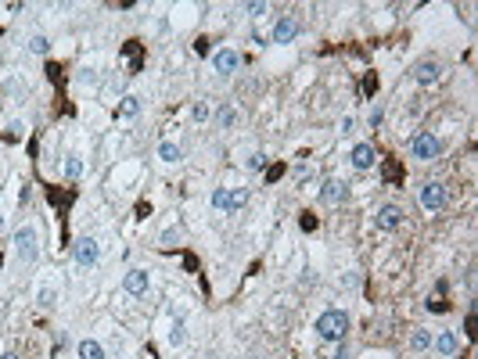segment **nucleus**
<instances>
[{
	"instance_id": "1",
	"label": "nucleus",
	"mask_w": 478,
	"mask_h": 359,
	"mask_svg": "<svg viewBox=\"0 0 478 359\" xmlns=\"http://www.w3.org/2000/svg\"><path fill=\"white\" fill-rule=\"evenodd\" d=\"M345 334H349V316L342 309H327L317 316V337L327 345H342L345 342Z\"/></svg>"
},
{
	"instance_id": "2",
	"label": "nucleus",
	"mask_w": 478,
	"mask_h": 359,
	"mask_svg": "<svg viewBox=\"0 0 478 359\" xmlns=\"http://www.w3.org/2000/svg\"><path fill=\"white\" fill-rule=\"evenodd\" d=\"M15 256L26 266H33L40 259V226L36 223H22L15 230Z\"/></svg>"
},
{
	"instance_id": "3",
	"label": "nucleus",
	"mask_w": 478,
	"mask_h": 359,
	"mask_svg": "<svg viewBox=\"0 0 478 359\" xmlns=\"http://www.w3.org/2000/svg\"><path fill=\"white\" fill-rule=\"evenodd\" d=\"M248 205V187H216L213 191V208L220 212H238Z\"/></svg>"
},
{
	"instance_id": "4",
	"label": "nucleus",
	"mask_w": 478,
	"mask_h": 359,
	"mask_svg": "<svg viewBox=\"0 0 478 359\" xmlns=\"http://www.w3.org/2000/svg\"><path fill=\"white\" fill-rule=\"evenodd\" d=\"M410 155L418 158V162H435L443 155V144H439V137L435 133H418L410 140Z\"/></svg>"
},
{
	"instance_id": "5",
	"label": "nucleus",
	"mask_w": 478,
	"mask_h": 359,
	"mask_svg": "<svg viewBox=\"0 0 478 359\" xmlns=\"http://www.w3.org/2000/svg\"><path fill=\"white\" fill-rule=\"evenodd\" d=\"M446 201H450V194H446V187L439 183V180H428V183H421V208L425 212H443L446 208Z\"/></svg>"
},
{
	"instance_id": "6",
	"label": "nucleus",
	"mask_w": 478,
	"mask_h": 359,
	"mask_svg": "<svg viewBox=\"0 0 478 359\" xmlns=\"http://www.w3.org/2000/svg\"><path fill=\"white\" fill-rule=\"evenodd\" d=\"M72 259H76L79 269H94L97 259H101V244H97V237H79V241L72 244Z\"/></svg>"
},
{
	"instance_id": "7",
	"label": "nucleus",
	"mask_w": 478,
	"mask_h": 359,
	"mask_svg": "<svg viewBox=\"0 0 478 359\" xmlns=\"http://www.w3.org/2000/svg\"><path fill=\"white\" fill-rule=\"evenodd\" d=\"M148 287H151V273L144 269V266H133V269L122 273V291L133 294V299H144V294H148Z\"/></svg>"
},
{
	"instance_id": "8",
	"label": "nucleus",
	"mask_w": 478,
	"mask_h": 359,
	"mask_svg": "<svg viewBox=\"0 0 478 359\" xmlns=\"http://www.w3.org/2000/svg\"><path fill=\"white\" fill-rule=\"evenodd\" d=\"M213 69H216L220 76L238 72V69H241V51H238V47H220V51L213 54Z\"/></svg>"
},
{
	"instance_id": "9",
	"label": "nucleus",
	"mask_w": 478,
	"mask_h": 359,
	"mask_svg": "<svg viewBox=\"0 0 478 359\" xmlns=\"http://www.w3.org/2000/svg\"><path fill=\"white\" fill-rule=\"evenodd\" d=\"M374 223H378V230H385V234H396V230L403 226V208L399 205H381Z\"/></svg>"
},
{
	"instance_id": "10",
	"label": "nucleus",
	"mask_w": 478,
	"mask_h": 359,
	"mask_svg": "<svg viewBox=\"0 0 478 359\" xmlns=\"http://www.w3.org/2000/svg\"><path fill=\"white\" fill-rule=\"evenodd\" d=\"M317 198H320V205H342L349 198V183L345 180H324Z\"/></svg>"
},
{
	"instance_id": "11",
	"label": "nucleus",
	"mask_w": 478,
	"mask_h": 359,
	"mask_svg": "<svg viewBox=\"0 0 478 359\" xmlns=\"http://www.w3.org/2000/svg\"><path fill=\"white\" fill-rule=\"evenodd\" d=\"M410 76H413V83H418V87H431V83H439L443 65H439V61H418Z\"/></svg>"
},
{
	"instance_id": "12",
	"label": "nucleus",
	"mask_w": 478,
	"mask_h": 359,
	"mask_svg": "<svg viewBox=\"0 0 478 359\" xmlns=\"http://www.w3.org/2000/svg\"><path fill=\"white\" fill-rule=\"evenodd\" d=\"M295 36H299V18H295V15H284V18H277V26H274V44L288 47Z\"/></svg>"
},
{
	"instance_id": "13",
	"label": "nucleus",
	"mask_w": 478,
	"mask_h": 359,
	"mask_svg": "<svg viewBox=\"0 0 478 359\" xmlns=\"http://www.w3.org/2000/svg\"><path fill=\"white\" fill-rule=\"evenodd\" d=\"M349 162H352V169L367 173V169H374V162H378V151H374V144H356L349 151Z\"/></svg>"
},
{
	"instance_id": "14",
	"label": "nucleus",
	"mask_w": 478,
	"mask_h": 359,
	"mask_svg": "<svg viewBox=\"0 0 478 359\" xmlns=\"http://www.w3.org/2000/svg\"><path fill=\"white\" fill-rule=\"evenodd\" d=\"M431 349L439 352V356H453L456 349H461V337H456V331H443V334H435Z\"/></svg>"
},
{
	"instance_id": "15",
	"label": "nucleus",
	"mask_w": 478,
	"mask_h": 359,
	"mask_svg": "<svg viewBox=\"0 0 478 359\" xmlns=\"http://www.w3.org/2000/svg\"><path fill=\"white\" fill-rule=\"evenodd\" d=\"M158 158H162L165 165H176V162L183 158V147H180L176 140H162V144H158Z\"/></svg>"
},
{
	"instance_id": "16",
	"label": "nucleus",
	"mask_w": 478,
	"mask_h": 359,
	"mask_svg": "<svg viewBox=\"0 0 478 359\" xmlns=\"http://www.w3.org/2000/svg\"><path fill=\"white\" fill-rule=\"evenodd\" d=\"M165 342H170V349H180L187 342V324L183 320H173L170 327H165Z\"/></svg>"
},
{
	"instance_id": "17",
	"label": "nucleus",
	"mask_w": 478,
	"mask_h": 359,
	"mask_svg": "<svg viewBox=\"0 0 478 359\" xmlns=\"http://www.w3.org/2000/svg\"><path fill=\"white\" fill-rule=\"evenodd\" d=\"M79 359H105V345L94 342V337H83L79 342Z\"/></svg>"
},
{
	"instance_id": "18",
	"label": "nucleus",
	"mask_w": 478,
	"mask_h": 359,
	"mask_svg": "<svg viewBox=\"0 0 478 359\" xmlns=\"http://www.w3.org/2000/svg\"><path fill=\"white\" fill-rule=\"evenodd\" d=\"M234 122H238V108L234 104H223V108L216 112V130H231Z\"/></svg>"
},
{
	"instance_id": "19",
	"label": "nucleus",
	"mask_w": 478,
	"mask_h": 359,
	"mask_svg": "<svg viewBox=\"0 0 478 359\" xmlns=\"http://www.w3.org/2000/svg\"><path fill=\"white\" fill-rule=\"evenodd\" d=\"M431 342H435L431 331H413V334H410V349H413V352H428Z\"/></svg>"
},
{
	"instance_id": "20",
	"label": "nucleus",
	"mask_w": 478,
	"mask_h": 359,
	"mask_svg": "<svg viewBox=\"0 0 478 359\" xmlns=\"http://www.w3.org/2000/svg\"><path fill=\"white\" fill-rule=\"evenodd\" d=\"M36 302H40V309H51V306L58 302V287H54V284H40Z\"/></svg>"
},
{
	"instance_id": "21",
	"label": "nucleus",
	"mask_w": 478,
	"mask_h": 359,
	"mask_svg": "<svg viewBox=\"0 0 478 359\" xmlns=\"http://www.w3.org/2000/svg\"><path fill=\"white\" fill-rule=\"evenodd\" d=\"M83 173H87V162H83L79 155H69V158H65V176H69V180H79Z\"/></svg>"
},
{
	"instance_id": "22",
	"label": "nucleus",
	"mask_w": 478,
	"mask_h": 359,
	"mask_svg": "<svg viewBox=\"0 0 478 359\" xmlns=\"http://www.w3.org/2000/svg\"><path fill=\"white\" fill-rule=\"evenodd\" d=\"M29 54H51V40L44 36V33H36V36H29Z\"/></svg>"
},
{
	"instance_id": "23",
	"label": "nucleus",
	"mask_w": 478,
	"mask_h": 359,
	"mask_svg": "<svg viewBox=\"0 0 478 359\" xmlns=\"http://www.w3.org/2000/svg\"><path fill=\"white\" fill-rule=\"evenodd\" d=\"M137 112H140V97H133V94H130V97H122V104H119V115H122V119H133Z\"/></svg>"
},
{
	"instance_id": "24",
	"label": "nucleus",
	"mask_w": 478,
	"mask_h": 359,
	"mask_svg": "<svg viewBox=\"0 0 478 359\" xmlns=\"http://www.w3.org/2000/svg\"><path fill=\"white\" fill-rule=\"evenodd\" d=\"M245 169H248V173H263V169H266V155H263V151H256V155H248Z\"/></svg>"
},
{
	"instance_id": "25",
	"label": "nucleus",
	"mask_w": 478,
	"mask_h": 359,
	"mask_svg": "<svg viewBox=\"0 0 478 359\" xmlns=\"http://www.w3.org/2000/svg\"><path fill=\"white\" fill-rule=\"evenodd\" d=\"M209 115H213V108H209V101H198L195 108H191V119H195V122H205V119H209Z\"/></svg>"
},
{
	"instance_id": "26",
	"label": "nucleus",
	"mask_w": 478,
	"mask_h": 359,
	"mask_svg": "<svg viewBox=\"0 0 478 359\" xmlns=\"http://www.w3.org/2000/svg\"><path fill=\"white\" fill-rule=\"evenodd\" d=\"M381 119H385V108H381V104H374V108H370V115H367L370 130H378V126H381Z\"/></svg>"
},
{
	"instance_id": "27",
	"label": "nucleus",
	"mask_w": 478,
	"mask_h": 359,
	"mask_svg": "<svg viewBox=\"0 0 478 359\" xmlns=\"http://www.w3.org/2000/svg\"><path fill=\"white\" fill-rule=\"evenodd\" d=\"M165 248H170V244H176L180 241V226H170V230H162V237H158Z\"/></svg>"
},
{
	"instance_id": "28",
	"label": "nucleus",
	"mask_w": 478,
	"mask_h": 359,
	"mask_svg": "<svg viewBox=\"0 0 478 359\" xmlns=\"http://www.w3.org/2000/svg\"><path fill=\"white\" fill-rule=\"evenodd\" d=\"M245 11H248V15H252L256 22H259V18H266V15H270V4H248Z\"/></svg>"
},
{
	"instance_id": "29",
	"label": "nucleus",
	"mask_w": 478,
	"mask_h": 359,
	"mask_svg": "<svg viewBox=\"0 0 478 359\" xmlns=\"http://www.w3.org/2000/svg\"><path fill=\"white\" fill-rule=\"evenodd\" d=\"M352 126H356V119H352V115H345V119L338 122V133H352Z\"/></svg>"
},
{
	"instance_id": "30",
	"label": "nucleus",
	"mask_w": 478,
	"mask_h": 359,
	"mask_svg": "<svg viewBox=\"0 0 478 359\" xmlns=\"http://www.w3.org/2000/svg\"><path fill=\"white\" fill-rule=\"evenodd\" d=\"M22 133H26V126H22V122H18V119H15V122L8 126V137H22Z\"/></svg>"
},
{
	"instance_id": "31",
	"label": "nucleus",
	"mask_w": 478,
	"mask_h": 359,
	"mask_svg": "<svg viewBox=\"0 0 478 359\" xmlns=\"http://www.w3.org/2000/svg\"><path fill=\"white\" fill-rule=\"evenodd\" d=\"M360 284V277H356V273H349V277H342V287H356Z\"/></svg>"
},
{
	"instance_id": "32",
	"label": "nucleus",
	"mask_w": 478,
	"mask_h": 359,
	"mask_svg": "<svg viewBox=\"0 0 478 359\" xmlns=\"http://www.w3.org/2000/svg\"><path fill=\"white\" fill-rule=\"evenodd\" d=\"M335 359H349V349H342V352H338V356H335Z\"/></svg>"
},
{
	"instance_id": "33",
	"label": "nucleus",
	"mask_w": 478,
	"mask_h": 359,
	"mask_svg": "<svg viewBox=\"0 0 478 359\" xmlns=\"http://www.w3.org/2000/svg\"><path fill=\"white\" fill-rule=\"evenodd\" d=\"M0 359H18V356H15V352H8V356H0Z\"/></svg>"
}]
</instances>
